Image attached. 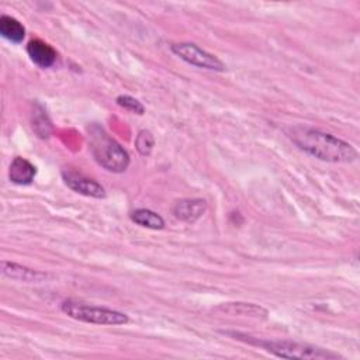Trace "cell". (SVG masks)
Listing matches in <instances>:
<instances>
[{
    "mask_svg": "<svg viewBox=\"0 0 360 360\" xmlns=\"http://www.w3.org/2000/svg\"><path fill=\"white\" fill-rule=\"evenodd\" d=\"M170 49L176 56H179L180 59H183L184 62H187L193 66L208 69V70H215V72L225 70V63L218 56L207 52L205 49L200 48L195 44L177 42V44H172Z\"/></svg>",
    "mask_w": 360,
    "mask_h": 360,
    "instance_id": "cell-5",
    "label": "cell"
},
{
    "mask_svg": "<svg viewBox=\"0 0 360 360\" xmlns=\"http://www.w3.org/2000/svg\"><path fill=\"white\" fill-rule=\"evenodd\" d=\"M115 101H117V104H118L120 107H122V108H125V110H128V111H131V112H134V114L142 115V114L145 112L143 104H142L139 100H136L135 97H132V96L121 94V96H118V97L115 98Z\"/></svg>",
    "mask_w": 360,
    "mask_h": 360,
    "instance_id": "cell-15",
    "label": "cell"
},
{
    "mask_svg": "<svg viewBox=\"0 0 360 360\" xmlns=\"http://www.w3.org/2000/svg\"><path fill=\"white\" fill-rule=\"evenodd\" d=\"M207 204L201 198H184L179 200L173 207V214L177 219L184 222H195L204 215Z\"/></svg>",
    "mask_w": 360,
    "mask_h": 360,
    "instance_id": "cell-8",
    "label": "cell"
},
{
    "mask_svg": "<svg viewBox=\"0 0 360 360\" xmlns=\"http://www.w3.org/2000/svg\"><path fill=\"white\" fill-rule=\"evenodd\" d=\"M60 309L68 316L86 322V323H94V325H110V326H118L125 325L129 322V318L127 314L104 308V307H96V305H87L77 301H63L60 304Z\"/></svg>",
    "mask_w": 360,
    "mask_h": 360,
    "instance_id": "cell-4",
    "label": "cell"
},
{
    "mask_svg": "<svg viewBox=\"0 0 360 360\" xmlns=\"http://www.w3.org/2000/svg\"><path fill=\"white\" fill-rule=\"evenodd\" d=\"M288 136L300 149L325 162L352 163L357 159V150L349 142L319 129L294 127Z\"/></svg>",
    "mask_w": 360,
    "mask_h": 360,
    "instance_id": "cell-1",
    "label": "cell"
},
{
    "mask_svg": "<svg viewBox=\"0 0 360 360\" xmlns=\"http://www.w3.org/2000/svg\"><path fill=\"white\" fill-rule=\"evenodd\" d=\"M131 219L139 226L149 229H162L165 228V219L155 211L146 208H138L131 214Z\"/></svg>",
    "mask_w": 360,
    "mask_h": 360,
    "instance_id": "cell-13",
    "label": "cell"
},
{
    "mask_svg": "<svg viewBox=\"0 0 360 360\" xmlns=\"http://www.w3.org/2000/svg\"><path fill=\"white\" fill-rule=\"evenodd\" d=\"M1 274L7 278L24 281V283H39L46 278V274L42 271H38L35 269H30L27 266L14 263V262H1Z\"/></svg>",
    "mask_w": 360,
    "mask_h": 360,
    "instance_id": "cell-7",
    "label": "cell"
},
{
    "mask_svg": "<svg viewBox=\"0 0 360 360\" xmlns=\"http://www.w3.org/2000/svg\"><path fill=\"white\" fill-rule=\"evenodd\" d=\"M37 176V167L27 159L17 156L13 159L8 169V179L14 184L27 186L31 184Z\"/></svg>",
    "mask_w": 360,
    "mask_h": 360,
    "instance_id": "cell-10",
    "label": "cell"
},
{
    "mask_svg": "<svg viewBox=\"0 0 360 360\" xmlns=\"http://www.w3.org/2000/svg\"><path fill=\"white\" fill-rule=\"evenodd\" d=\"M219 311L229 315H243L252 318H266L267 309L252 302H226L218 307Z\"/></svg>",
    "mask_w": 360,
    "mask_h": 360,
    "instance_id": "cell-11",
    "label": "cell"
},
{
    "mask_svg": "<svg viewBox=\"0 0 360 360\" xmlns=\"http://www.w3.org/2000/svg\"><path fill=\"white\" fill-rule=\"evenodd\" d=\"M0 34L13 44H20L25 37L24 25L11 15L3 14L0 17Z\"/></svg>",
    "mask_w": 360,
    "mask_h": 360,
    "instance_id": "cell-12",
    "label": "cell"
},
{
    "mask_svg": "<svg viewBox=\"0 0 360 360\" xmlns=\"http://www.w3.org/2000/svg\"><path fill=\"white\" fill-rule=\"evenodd\" d=\"M62 179L70 190H73L82 195L93 197V198H104L105 197L104 187L94 179H90L82 173H77L75 170H65V172H62Z\"/></svg>",
    "mask_w": 360,
    "mask_h": 360,
    "instance_id": "cell-6",
    "label": "cell"
},
{
    "mask_svg": "<svg viewBox=\"0 0 360 360\" xmlns=\"http://www.w3.org/2000/svg\"><path fill=\"white\" fill-rule=\"evenodd\" d=\"M226 335L233 336L238 340L246 342L249 345H255L257 347H262L263 350L281 357V359H307V360H333V359H340L342 356L314 346L308 343H301V342H292V340H269V339H259L253 338L249 335H243L239 332H226Z\"/></svg>",
    "mask_w": 360,
    "mask_h": 360,
    "instance_id": "cell-2",
    "label": "cell"
},
{
    "mask_svg": "<svg viewBox=\"0 0 360 360\" xmlns=\"http://www.w3.org/2000/svg\"><path fill=\"white\" fill-rule=\"evenodd\" d=\"M89 145L96 162L105 170L122 173L128 169V152L97 124L89 127Z\"/></svg>",
    "mask_w": 360,
    "mask_h": 360,
    "instance_id": "cell-3",
    "label": "cell"
},
{
    "mask_svg": "<svg viewBox=\"0 0 360 360\" xmlns=\"http://www.w3.org/2000/svg\"><path fill=\"white\" fill-rule=\"evenodd\" d=\"M30 59L39 68H49L56 60V51L42 39H31L27 45Z\"/></svg>",
    "mask_w": 360,
    "mask_h": 360,
    "instance_id": "cell-9",
    "label": "cell"
},
{
    "mask_svg": "<svg viewBox=\"0 0 360 360\" xmlns=\"http://www.w3.org/2000/svg\"><path fill=\"white\" fill-rule=\"evenodd\" d=\"M153 145H155L153 135L146 129L139 131V134L136 135V139H135V146H136L138 152L142 156H148V155H150V152L153 149Z\"/></svg>",
    "mask_w": 360,
    "mask_h": 360,
    "instance_id": "cell-14",
    "label": "cell"
}]
</instances>
